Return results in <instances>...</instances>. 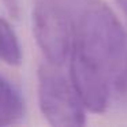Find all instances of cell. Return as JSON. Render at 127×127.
I'll use <instances>...</instances> for the list:
<instances>
[{
  "label": "cell",
  "instance_id": "cell-1",
  "mask_svg": "<svg viewBox=\"0 0 127 127\" xmlns=\"http://www.w3.org/2000/svg\"><path fill=\"white\" fill-rule=\"evenodd\" d=\"M70 79L85 108L102 113L127 97V36L108 4L85 0L75 21Z\"/></svg>",
  "mask_w": 127,
  "mask_h": 127
},
{
  "label": "cell",
  "instance_id": "cell-2",
  "mask_svg": "<svg viewBox=\"0 0 127 127\" xmlns=\"http://www.w3.org/2000/svg\"><path fill=\"white\" fill-rule=\"evenodd\" d=\"M78 0H34L33 32L45 60L63 66L74 38Z\"/></svg>",
  "mask_w": 127,
  "mask_h": 127
},
{
  "label": "cell",
  "instance_id": "cell-4",
  "mask_svg": "<svg viewBox=\"0 0 127 127\" xmlns=\"http://www.w3.org/2000/svg\"><path fill=\"white\" fill-rule=\"evenodd\" d=\"M25 102L21 93L0 75V126H10L22 120Z\"/></svg>",
  "mask_w": 127,
  "mask_h": 127
},
{
  "label": "cell",
  "instance_id": "cell-3",
  "mask_svg": "<svg viewBox=\"0 0 127 127\" xmlns=\"http://www.w3.org/2000/svg\"><path fill=\"white\" fill-rule=\"evenodd\" d=\"M56 66L44 62L38 68V102L44 118L56 127H79L86 123L82 104L70 77Z\"/></svg>",
  "mask_w": 127,
  "mask_h": 127
},
{
  "label": "cell",
  "instance_id": "cell-7",
  "mask_svg": "<svg viewBox=\"0 0 127 127\" xmlns=\"http://www.w3.org/2000/svg\"><path fill=\"white\" fill-rule=\"evenodd\" d=\"M119 4V7H120V10L124 12V15L127 17V0H116Z\"/></svg>",
  "mask_w": 127,
  "mask_h": 127
},
{
  "label": "cell",
  "instance_id": "cell-5",
  "mask_svg": "<svg viewBox=\"0 0 127 127\" xmlns=\"http://www.w3.org/2000/svg\"><path fill=\"white\" fill-rule=\"evenodd\" d=\"M0 60L8 66H18L22 62V49H21L18 37L10 23L0 17Z\"/></svg>",
  "mask_w": 127,
  "mask_h": 127
},
{
  "label": "cell",
  "instance_id": "cell-6",
  "mask_svg": "<svg viewBox=\"0 0 127 127\" xmlns=\"http://www.w3.org/2000/svg\"><path fill=\"white\" fill-rule=\"evenodd\" d=\"M3 3L4 8L7 10L8 15L14 19H18L21 14V7H19V0H0Z\"/></svg>",
  "mask_w": 127,
  "mask_h": 127
}]
</instances>
